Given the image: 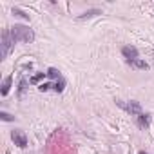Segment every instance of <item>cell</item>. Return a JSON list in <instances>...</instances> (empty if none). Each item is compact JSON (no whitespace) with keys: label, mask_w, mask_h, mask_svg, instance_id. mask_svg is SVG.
Returning a JSON list of instances; mask_svg holds the SVG:
<instances>
[{"label":"cell","mask_w":154,"mask_h":154,"mask_svg":"<svg viewBox=\"0 0 154 154\" xmlns=\"http://www.w3.org/2000/svg\"><path fill=\"white\" fill-rule=\"evenodd\" d=\"M11 35H13L15 42H26V44H29V42L35 40V33L27 26H22V24H15L11 27Z\"/></svg>","instance_id":"obj_1"},{"label":"cell","mask_w":154,"mask_h":154,"mask_svg":"<svg viewBox=\"0 0 154 154\" xmlns=\"http://www.w3.org/2000/svg\"><path fill=\"white\" fill-rule=\"evenodd\" d=\"M13 44H15V38H13V35H11V29H4V31H2V53H0L2 60H6L8 54L11 53Z\"/></svg>","instance_id":"obj_2"},{"label":"cell","mask_w":154,"mask_h":154,"mask_svg":"<svg viewBox=\"0 0 154 154\" xmlns=\"http://www.w3.org/2000/svg\"><path fill=\"white\" fill-rule=\"evenodd\" d=\"M116 103H118L125 112H129V114H132V116H140V114H141V105H140L138 102H122V100H116Z\"/></svg>","instance_id":"obj_3"},{"label":"cell","mask_w":154,"mask_h":154,"mask_svg":"<svg viewBox=\"0 0 154 154\" xmlns=\"http://www.w3.org/2000/svg\"><path fill=\"white\" fill-rule=\"evenodd\" d=\"M11 138H13V141H15V145H18V147H27V136H26V132L24 131H13L11 132Z\"/></svg>","instance_id":"obj_4"},{"label":"cell","mask_w":154,"mask_h":154,"mask_svg":"<svg viewBox=\"0 0 154 154\" xmlns=\"http://www.w3.org/2000/svg\"><path fill=\"white\" fill-rule=\"evenodd\" d=\"M122 54L127 58V62H131V60L138 58V49L132 47V45H125V47H122Z\"/></svg>","instance_id":"obj_5"},{"label":"cell","mask_w":154,"mask_h":154,"mask_svg":"<svg viewBox=\"0 0 154 154\" xmlns=\"http://www.w3.org/2000/svg\"><path fill=\"white\" fill-rule=\"evenodd\" d=\"M138 125H140L141 129H147V127L150 125V114H143V112H141V114L138 116Z\"/></svg>","instance_id":"obj_6"},{"label":"cell","mask_w":154,"mask_h":154,"mask_svg":"<svg viewBox=\"0 0 154 154\" xmlns=\"http://www.w3.org/2000/svg\"><path fill=\"white\" fill-rule=\"evenodd\" d=\"M9 87H11V76H6L4 82H2V89H0V93H2V96H6L9 93Z\"/></svg>","instance_id":"obj_7"},{"label":"cell","mask_w":154,"mask_h":154,"mask_svg":"<svg viewBox=\"0 0 154 154\" xmlns=\"http://www.w3.org/2000/svg\"><path fill=\"white\" fill-rule=\"evenodd\" d=\"M129 65H132V67H136V69H147V67H149V65H147L143 60H140V58L131 60V62H129Z\"/></svg>","instance_id":"obj_8"},{"label":"cell","mask_w":154,"mask_h":154,"mask_svg":"<svg viewBox=\"0 0 154 154\" xmlns=\"http://www.w3.org/2000/svg\"><path fill=\"white\" fill-rule=\"evenodd\" d=\"M96 15H102V11H100V9H91V11L82 13V15H80V20H84V18H91V17H96Z\"/></svg>","instance_id":"obj_9"},{"label":"cell","mask_w":154,"mask_h":154,"mask_svg":"<svg viewBox=\"0 0 154 154\" xmlns=\"http://www.w3.org/2000/svg\"><path fill=\"white\" fill-rule=\"evenodd\" d=\"M63 85H65V82H63V80H58V82L53 85V89H54L56 93H62V91H63Z\"/></svg>","instance_id":"obj_10"},{"label":"cell","mask_w":154,"mask_h":154,"mask_svg":"<svg viewBox=\"0 0 154 154\" xmlns=\"http://www.w3.org/2000/svg\"><path fill=\"white\" fill-rule=\"evenodd\" d=\"M13 15H17V17H22V18L29 20V15H26V13H24V11H20L18 8H15V9H13Z\"/></svg>","instance_id":"obj_11"},{"label":"cell","mask_w":154,"mask_h":154,"mask_svg":"<svg viewBox=\"0 0 154 154\" xmlns=\"http://www.w3.org/2000/svg\"><path fill=\"white\" fill-rule=\"evenodd\" d=\"M47 72H40V74H36V76H33V78H31V84H36V82H40L42 78H44V76H45Z\"/></svg>","instance_id":"obj_12"},{"label":"cell","mask_w":154,"mask_h":154,"mask_svg":"<svg viewBox=\"0 0 154 154\" xmlns=\"http://www.w3.org/2000/svg\"><path fill=\"white\" fill-rule=\"evenodd\" d=\"M47 76H49V78H58L60 72H58L56 69H49V71H47Z\"/></svg>","instance_id":"obj_13"},{"label":"cell","mask_w":154,"mask_h":154,"mask_svg":"<svg viewBox=\"0 0 154 154\" xmlns=\"http://www.w3.org/2000/svg\"><path fill=\"white\" fill-rule=\"evenodd\" d=\"M0 118H2L4 122H13L15 118L11 116V114H8V112H0Z\"/></svg>","instance_id":"obj_14"},{"label":"cell","mask_w":154,"mask_h":154,"mask_svg":"<svg viewBox=\"0 0 154 154\" xmlns=\"http://www.w3.org/2000/svg\"><path fill=\"white\" fill-rule=\"evenodd\" d=\"M26 85H27V82H26V80H22V82H20V87H18V94H22V93L26 91Z\"/></svg>","instance_id":"obj_15"},{"label":"cell","mask_w":154,"mask_h":154,"mask_svg":"<svg viewBox=\"0 0 154 154\" xmlns=\"http://www.w3.org/2000/svg\"><path fill=\"white\" fill-rule=\"evenodd\" d=\"M49 87H51V85H49V84H42V85H40V87H38V89H40V91H47V89H49Z\"/></svg>","instance_id":"obj_16"},{"label":"cell","mask_w":154,"mask_h":154,"mask_svg":"<svg viewBox=\"0 0 154 154\" xmlns=\"http://www.w3.org/2000/svg\"><path fill=\"white\" fill-rule=\"evenodd\" d=\"M140 154H147V152H145V150H140Z\"/></svg>","instance_id":"obj_17"}]
</instances>
